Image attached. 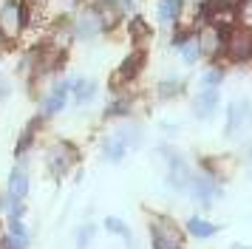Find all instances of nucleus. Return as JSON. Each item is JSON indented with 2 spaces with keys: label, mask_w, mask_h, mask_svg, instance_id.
I'll return each instance as SVG.
<instances>
[{
  "label": "nucleus",
  "mask_w": 252,
  "mask_h": 249,
  "mask_svg": "<svg viewBox=\"0 0 252 249\" xmlns=\"http://www.w3.org/2000/svg\"><path fill=\"white\" fill-rule=\"evenodd\" d=\"M224 51L232 62L252 60V29L250 26H229L224 34Z\"/></svg>",
  "instance_id": "nucleus-1"
},
{
  "label": "nucleus",
  "mask_w": 252,
  "mask_h": 249,
  "mask_svg": "<svg viewBox=\"0 0 252 249\" xmlns=\"http://www.w3.org/2000/svg\"><path fill=\"white\" fill-rule=\"evenodd\" d=\"M184 235L170 218H156L153 221V249H182Z\"/></svg>",
  "instance_id": "nucleus-2"
},
{
  "label": "nucleus",
  "mask_w": 252,
  "mask_h": 249,
  "mask_svg": "<svg viewBox=\"0 0 252 249\" xmlns=\"http://www.w3.org/2000/svg\"><path fill=\"white\" fill-rule=\"evenodd\" d=\"M46 164L54 176H65V173L77 164V147L68 145V142H57V145L48 150Z\"/></svg>",
  "instance_id": "nucleus-3"
},
{
  "label": "nucleus",
  "mask_w": 252,
  "mask_h": 249,
  "mask_svg": "<svg viewBox=\"0 0 252 249\" xmlns=\"http://www.w3.org/2000/svg\"><path fill=\"white\" fill-rule=\"evenodd\" d=\"M26 23V9H20V3H6L0 9V37L6 40H17L23 31Z\"/></svg>",
  "instance_id": "nucleus-4"
},
{
  "label": "nucleus",
  "mask_w": 252,
  "mask_h": 249,
  "mask_svg": "<svg viewBox=\"0 0 252 249\" xmlns=\"http://www.w3.org/2000/svg\"><path fill=\"white\" fill-rule=\"evenodd\" d=\"M224 34H227V29H218V26H213V23H207L204 29H201V34L195 37L198 40V51L204 57H218L221 51H224Z\"/></svg>",
  "instance_id": "nucleus-5"
},
{
  "label": "nucleus",
  "mask_w": 252,
  "mask_h": 249,
  "mask_svg": "<svg viewBox=\"0 0 252 249\" xmlns=\"http://www.w3.org/2000/svg\"><path fill=\"white\" fill-rule=\"evenodd\" d=\"M187 190L193 192V195H195L201 204H213L218 195H221V187H218V181L213 179L210 173H204V176H193Z\"/></svg>",
  "instance_id": "nucleus-6"
},
{
  "label": "nucleus",
  "mask_w": 252,
  "mask_h": 249,
  "mask_svg": "<svg viewBox=\"0 0 252 249\" xmlns=\"http://www.w3.org/2000/svg\"><path fill=\"white\" fill-rule=\"evenodd\" d=\"M250 122H252V99L232 102L229 119H227V133H235V130H241L244 124H250Z\"/></svg>",
  "instance_id": "nucleus-7"
},
{
  "label": "nucleus",
  "mask_w": 252,
  "mask_h": 249,
  "mask_svg": "<svg viewBox=\"0 0 252 249\" xmlns=\"http://www.w3.org/2000/svg\"><path fill=\"white\" fill-rule=\"evenodd\" d=\"M190 179H193V176H190L187 161L170 150V173H167V181H170L176 190H187V187H190Z\"/></svg>",
  "instance_id": "nucleus-8"
},
{
  "label": "nucleus",
  "mask_w": 252,
  "mask_h": 249,
  "mask_svg": "<svg viewBox=\"0 0 252 249\" xmlns=\"http://www.w3.org/2000/svg\"><path fill=\"white\" fill-rule=\"evenodd\" d=\"M68 91H71V82L54 85V91L43 99V113H46V116H54V113L63 111V108H65V99H68Z\"/></svg>",
  "instance_id": "nucleus-9"
},
{
  "label": "nucleus",
  "mask_w": 252,
  "mask_h": 249,
  "mask_svg": "<svg viewBox=\"0 0 252 249\" xmlns=\"http://www.w3.org/2000/svg\"><path fill=\"white\" fill-rule=\"evenodd\" d=\"M145 68V51H133V54L125 57V62L119 65V71H116V77L111 79V82H127V79H133Z\"/></svg>",
  "instance_id": "nucleus-10"
},
{
  "label": "nucleus",
  "mask_w": 252,
  "mask_h": 249,
  "mask_svg": "<svg viewBox=\"0 0 252 249\" xmlns=\"http://www.w3.org/2000/svg\"><path fill=\"white\" fill-rule=\"evenodd\" d=\"M218 108V91L216 88H204L198 96L193 99V111L198 119H210Z\"/></svg>",
  "instance_id": "nucleus-11"
},
{
  "label": "nucleus",
  "mask_w": 252,
  "mask_h": 249,
  "mask_svg": "<svg viewBox=\"0 0 252 249\" xmlns=\"http://www.w3.org/2000/svg\"><path fill=\"white\" fill-rule=\"evenodd\" d=\"M99 31H102V23L96 17V11H85L80 17V23L74 26V34H77L80 40H91V37H96Z\"/></svg>",
  "instance_id": "nucleus-12"
},
{
  "label": "nucleus",
  "mask_w": 252,
  "mask_h": 249,
  "mask_svg": "<svg viewBox=\"0 0 252 249\" xmlns=\"http://www.w3.org/2000/svg\"><path fill=\"white\" fill-rule=\"evenodd\" d=\"M26 192H29V176H26L23 167H14L12 176H9V198H14V201H23Z\"/></svg>",
  "instance_id": "nucleus-13"
},
{
  "label": "nucleus",
  "mask_w": 252,
  "mask_h": 249,
  "mask_svg": "<svg viewBox=\"0 0 252 249\" xmlns=\"http://www.w3.org/2000/svg\"><path fill=\"white\" fill-rule=\"evenodd\" d=\"M176 45H179V54H182V60L187 62V65H193V62H198V57H201V51H198V40H195L193 34H179V40H176Z\"/></svg>",
  "instance_id": "nucleus-14"
},
{
  "label": "nucleus",
  "mask_w": 252,
  "mask_h": 249,
  "mask_svg": "<svg viewBox=\"0 0 252 249\" xmlns=\"http://www.w3.org/2000/svg\"><path fill=\"white\" fill-rule=\"evenodd\" d=\"M96 17H99V23H102V31L105 29H114L116 23H119V17H122V6H116V3H105V0H99V6H96Z\"/></svg>",
  "instance_id": "nucleus-15"
},
{
  "label": "nucleus",
  "mask_w": 252,
  "mask_h": 249,
  "mask_svg": "<svg viewBox=\"0 0 252 249\" xmlns=\"http://www.w3.org/2000/svg\"><path fill=\"white\" fill-rule=\"evenodd\" d=\"M71 91H74V99L80 102V105H85V102H91L96 96V82L94 79H74Z\"/></svg>",
  "instance_id": "nucleus-16"
},
{
  "label": "nucleus",
  "mask_w": 252,
  "mask_h": 249,
  "mask_svg": "<svg viewBox=\"0 0 252 249\" xmlns=\"http://www.w3.org/2000/svg\"><path fill=\"white\" fill-rule=\"evenodd\" d=\"M182 6H184V0H159L156 14H159V20L167 26V23H173L179 14H182Z\"/></svg>",
  "instance_id": "nucleus-17"
},
{
  "label": "nucleus",
  "mask_w": 252,
  "mask_h": 249,
  "mask_svg": "<svg viewBox=\"0 0 252 249\" xmlns=\"http://www.w3.org/2000/svg\"><path fill=\"white\" fill-rule=\"evenodd\" d=\"M102 153H105V158H108V161H122V158H125V153H127V147H125V142H122L119 136H111V139L105 142Z\"/></svg>",
  "instance_id": "nucleus-18"
},
{
  "label": "nucleus",
  "mask_w": 252,
  "mask_h": 249,
  "mask_svg": "<svg viewBox=\"0 0 252 249\" xmlns=\"http://www.w3.org/2000/svg\"><path fill=\"white\" fill-rule=\"evenodd\" d=\"M187 229H190V235H195V238H210V235H216L218 226L207 224L201 218H190V221H187Z\"/></svg>",
  "instance_id": "nucleus-19"
},
{
  "label": "nucleus",
  "mask_w": 252,
  "mask_h": 249,
  "mask_svg": "<svg viewBox=\"0 0 252 249\" xmlns=\"http://www.w3.org/2000/svg\"><path fill=\"white\" fill-rule=\"evenodd\" d=\"M105 229H108V232H114V235H122L127 241V247H133V238H130V229H127L125 221H119V218L111 215V218H105Z\"/></svg>",
  "instance_id": "nucleus-20"
},
{
  "label": "nucleus",
  "mask_w": 252,
  "mask_h": 249,
  "mask_svg": "<svg viewBox=\"0 0 252 249\" xmlns=\"http://www.w3.org/2000/svg\"><path fill=\"white\" fill-rule=\"evenodd\" d=\"M114 136H119V139L125 142V147H136L139 142H142V130H139V127H133V124H127V127H119Z\"/></svg>",
  "instance_id": "nucleus-21"
},
{
  "label": "nucleus",
  "mask_w": 252,
  "mask_h": 249,
  "mask_svg": "<svg viewBox=\"0 0 252 249\" xmlns=\"http://www.w3.org/2000/svg\"><path fill=\"white\" fill-rule=\"evenodd\" d=\"M9 238L17 241L20 247H29V229H26V224H20V218L12 221V226H9Z\"/></svg>",
  "instance_id": "nucleus-22"
},
{
  "label": "nucleus",
  "mask_w": 252,
  "mask_h": 249,
  "mask_svg": "<svg viewBox=\"0 0 252 249\" xmlns=\"http://www.w3.org/2000/svg\"><path fill=\"white\" fill-rule=\"evenodd\" d=\"M94 235H96V226L82 224L80 229H77V249H88V244L94 241Z\"/></svg>",
  "instance_id": "nucleus-23"
},
{
  "label": "nucleus",
  "mask_w": 252,
  "mask_h": 249,
  "mask_svg": "<svg viewBox=\"0 0 252 249\" xmlns=\"http://www.w3.org/2000/svg\"><path fill=\"white\" fill-rule=\"evenodd\" d=\"M130 34H133V40H150V26L142 17H133L130 20Z\"/></svg>",
  "instance_id": "nucleus-24"
},
{
  "label": "nucleus",
  "mask_w": 252,
  "mask_h": 249,
  "mask_svg": "<svg viewBox=\"0 0 252 249\" xmlns=\"http://www.w3.org/2000/svg\"><path fill=\"white\" fill-rule=\"evenodd\" d=\"M221 77H224L221 68H210V71H204V77H201V85L204 88H216L218 82H221Z\"/></svg>",
  "instance_id": "nucleus-25"
},
{
  "label": "nucleus",
  "mask_w": 252,
  "mask_h": 249,
  "mask_svg": "<svg viewBox=\"0 0 252 249\" xmlns=\"http://www.w3.org/2000/svg\"><path fill=\"white\" fill-rule=\"evenodd\" d=\"M182 82L179 79H170V82H161L159 85V96H176V93H182Z\"/></svg>",
  "instance_id": "nucleus-26"
},
{
  "label": "nucleus",
  "mask_w": 252,
  "mask_h": 249,
  "mask_svg": "<svg viewBox=\"0 0 252 249\" xmlns=\"http://www.w3.org/2000/svg\"><path fill=\"white\" fill-rule=\"evenodd\" d=\"M238 17L244 20V26H252V0H241L238 3Z\"/></svg>",
  "instance_id": "nucleus-27"
},
{
  "label": "nucleus",
  "mask_w": 252,
  "mask_h": 249,
  "mask_svg": "<svg viewBox=\"0 0 252 249\" xmlns=\"http://www.w3.org/2000/svg\"><path fill=\"white\" fill-rule=\"evenodd\" d=\"M0 249H26V247H20L17 241H12V238L6 235V238H0Z\"/></svg>",
  "instance_id": "nucleus-28"
},
{
  "label": "nucleus",
  "mask_w": 252,
  "mask_h": 249,
  "mask_svg": "<svg viewBox=\"0 0 252 249\" xmlns=\"http://www.w3.org/2000/svg\"><path fill=\"white\" fill-rule=\"evenodd\" d=\"M105 3H116V6H125V3H130V0H105Z\"/></svg>",
  "instance_id": "nucleus-29"
}]
</instances>
